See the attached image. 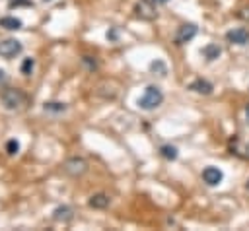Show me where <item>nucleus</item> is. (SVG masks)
Listing matches in <instances>:
<instances>
[{
  "label": "nucleus",
  "mask_w": 249,
  "mask_h": 231,
  "mask_svg": "<svg viewBox=\"0 0 249 231\" xmlns=\"http://www.w3.org/2000/svg\"><path fill=\"white\" fill-rule=\"evenodd\" d=\"M72 217H74V212L70 206H58L53 212V219L60 221V223H68V221H72Z\"/></svg>",
  "instance_id": "10"
},
{
  "label": "nucleus",
  "mask_w": 249,
  "mask_h": 231,
  "mask_svg": "<svg viewBox=\"0 0 249 231\" xmlns=\"http://www.w3.org/2000/svg\"><path fill=\"white\" fill-rule=\"evenodd\" d=\"M45 2H49V0H45Z\"/></svg>",
  "instance_id": "26"
},
{
  "label": "nucleus",
  "mask_w": 249,
  "mask_h": 231,
  "mask_svg": "<svg viewBox=\"0 0 249 231\" xmlns=\"http://www.w3.org/2000/svg\"><path fill=\"white\" fill-rule=\"evenodd\" d=\"M222 179H224V173H222L218 167H214V165L204 167V171H202V181H204L208 186H216V184H220Z\"/></svg>",
  "instance_id": "8"
},
{
  "label": "nucleus",
  "mask_w": 249,
  "mask_h": 231,
  "mask_svg": "<svg viewBox=\"0 0 249 231\" xmlns=\"http://www.w3.org/2000/svg\"><path fill=\"white\" fill-rule=\"evenodd\" d=\"M21 19L19 17H14V16H6L0 19V27L4 29H10V31H16V29H21Z\"/></svg>",
  "instance_id": "13"
},
{
  "label": "nucleus",
  "mask_w": 249,
  "mask_h": 231,
  "mask_svg": "<svg viewBox=\"0 0 249 231\" xmlns=\"http://www.w3.org/2000/svg\"><path fill=\"white\" fill-rule=\"evenodd\" d=\"M245 155H247V157H249V146H247V148H245Z\"/></svg>",
  "instance_id": "23"
},
{
  "label": "nucleus",
  "mask_w": 249,
  "mask_h": 231,
  "mask_svg": "<svg viewBox=\"0 0 249 231\" xmlns=\"http://www.w3.org/2000/svg\"><path fill=\"white\" fill-rule=\"evenodd\" d=\"M88 204H89L91 208H95V210H103V208H107V206L111 204V198H109V194L99 192V194H93V196L88 200Z\"/></svg>",
  "instance_id": "11"
},
{
  "label": "nucleus",
  "mask_w": 249,
  "mask_h": 231,
  "mask_svg": "<svg viewBox=\"0 0 249 231\" xmlns=\"http://www.w3.org/2000/svg\"><path fill=\"white\" fill-rule=\"evenodd\" d=\"M156 2H160V4H165V2H167V0H156Z\"/></svg>",
  "instance_id": "24"
},
{
  "label": "nucleus",
  "mask_w": 249,
  "mask_h": 231,
  "mask_svg": "<svg viewBox=\"0 0 249 231\" xmlns=\"http://www.w3.org/2000/svg\"><path fill=\"white\" fill-rule=\"evenodd\" d=\"M237 16H239L241 19H245V21H249V6H247V8H241V10L237 12Z\"/></svg>",
  "instance_id": "20"
},
{
  "label": "nucleus",
  "mask_w": 249,
  "mask_h": 231,
  "mask_svg": "<svg viewBox=\"0 0 249 231\" xmlns=\"http://www.w3.org/2000/svg\"><path fill=\"white\" fill-rule=\"evenodd\" d=\"M196 31H198V29H196L195 23H183V25L177 29V33H175V43H177V45L189 43L191 39H195Z\"/></svg>",
  "instance_id": "6"
},
{
  "label": "nucleus",
  "mask_w": 249,
  "mask_h": 231,
  "mask_svg": "<svg viewBox=\"0 0 249 231\" xmlns=\"http://www.w3.org/2000/svg\"><path fill=\"white\" fill-rule=\"evenodd\" d=\"M33 68H35V60H33V58H25V60L21 62V74H23V76H29V74L33 72Z\"/></svg>",
  "instance_id": "16"
},
{
  "label": "nucleus",
  "mask_w": 249,
  "mask_h": 231,
  "mask_svg": "<svg viewBox=\"0 0 249 231\" xmlns=\"http://www.w3.org/2000/svg\"><path fill=\"white\" fill-rule=\"evenodd\" d=\"M8 4H10V8H14V6H29V0H8Z\"/></svg>",
  "instance_id": "19"
},
{
  "label": "nucleus",
  "mask_w": 249,
  "mask_h": 231,
  "mask_svg": "<svg viewBox=\"0 0 249 231\" xmlns=\"http://www.w3.org/2000/svg\"><path fill=\"white\" fill-rule=\"evenodd\" d=\"M150 70H154V72H158L160 76H165V72H167V70H165V64H163L161 60H154V62L150 64Z\"/></svg>",
  "instance_id": "17"
},
{
  "label": "nucleus",
  "mask_w": 249,
  "mask_h": 231,
  "mask_svg": "<svg viewBox=\"0 0 249 231\" xmlns=\"http://www.w3.org/2000/svg\"><path fill=\"white\" fill-rule=\"evenodd\" d=\"M6 151H8L10 155H16V153L19 151V142H18V140H8V144H6Z\"/></svg>",
  "instance_id": "18"
},
{
  "label": "nucleus",
  "mask_w": 249,
  "mask_h": 231,
  "mask_svg": "<svg viewBox=\"0 0 249 231\" xmlns=\"http://www.w3.org/2000/svg\"><path fill=\"white\" fill-rule=\"evenodd\" d=\"M245 115H247V120H249V103L245 105Z\"/></svg>",
  "instance_id": "22"
},
{
  "label": "nucleus",
  "mask_w": 249,
  "mask_h": 231,
  "mask_svg": "<svg viewBox=\"0 0 249 231\" xmlns=\"http://www.w3.org/2000/svg\"><path fill=\"white\" fill-rule=\"evenodd\" d=\"M21 43L18 41V39H12V37H8V39H2L0 41V56L2 58H14V56H18L19 52H21Z\"/></svg>",
  "instance_id": "4"
},
{
  "label": "nucleus",
  "mask_w": 249,
  "mask_h": 231,
  "mask_svg": "<svg viewBox=\"0 0 249 231\" xmlns=\"http://www.w3.org/2000/svg\"><path fill=\"white\" fill-rule=\"evenodd\" d=\"M226 39L231 43V45H247L249 43V29L247 27H235V29H230L226 33Z\"/></svg>",
  "instance_id": "7"
},
{
  "label": "nucleus",
  "mask_w": 249,
  "mask_h": 231,
  "mask_svg": "<svg viewBox=\"0 0 249 231\" xmlns=\"http://www.w3.org/2000/svg\"><path fill=\"white\" fill-rule=\"evenodd\" d=\"M0 101L8 111H21L27 107V95L18 87H4L0 91Z\"/></svg>",
  "instance_id": "1"
},
{
  "label": "nucleus",
  "mask_w": 249,
  "mask_h": 231,
  "mask_svg": "<svg viewBox=\"0 0 249 231\" xmlns=\"http://www.w3.org/2000/svg\"><path fill=\"white\" fill-rule=\"evenodd\" d=\"M6 80H8V78H6V72H4V70H0V83H4Z\"/></svg>",
  "instance_id": "21"
},
{
  "label": "nucleus",
  "mask_w": 249,
  "mask_h": 231,
  "mask_svg": "<svg viewBox=\"0 0 249 231\" xmlns=\"http://www.w3.org/2000/svg\"><path fill=\"white\" fill-rule=\"evenodd\" d=\"M222 54V49L216 45V43H208L204 49H202V56L208 60V62H212V60H216L218 56Z\"/></svg>",
  "instance_id": "12"
},
{
  "label": "nucleus",
  "mask_w": 249,
  "mask_h": 231,
  "mask_svg": "<svg viewBox=\"0 0 249 231\" xmlns=\"http://www.w3.org/2000/svg\"><path fill=\"white\" fill-rule=\"evenodd\" d=\"M62 169H64V173H66V175H70V177L78 179V177H82V175H86V173H88V161H86L84 157L74 155V157H68V159L64 161Z\"/></svg>",
  "instance_id": "3"
},
{
  "label": "nucleus",
  "mask_w": 249,
  "mask_h": 231,
  "mask_svg": "<svg viewBox=\"0 0 249 231\" xmlns=\"http://www.w3.org/2000/svg\"><path fill=\"white\" fill-rule=\"evenodd\" d=\"M134 12H136V17H140L144 21H152L158 16V12H156V8L150 0H138L134 4Z\"/></svg>",
  "instance_id": "5"
},
{
  "label": "nucleus",
  "mask_w": 249,
  "mask_h": 231,
  "mask_svg": "<svg viewBox=\"0 0 249 231\" xmlns=\"http://www.w3.org/2000/svg\"><path fill=\"white\" fill-rule=\"evenodd\" d=\"M160 153H161V157H165L169 161L177 159V148L175 146H161L160 148Z\"/></svg>",
  "instance_id": "15"
},
{
  "label": "nucleus",
  "mask_w": 249,
  "mask_h": 231,
  "mask_svg": "<svg viewBox=\"0 0 249 231\" xmlns=\"http://www.w3.org/2000/svg\"><path fill=\"white\" fill-rule=\"evenodd\" d=\"M161 103H163V93L158 85H148L144 89V93L140 95V99H138V107L144 109V111H154Z\"/></svg>",
  "instance_id": "2"
},
{
  "label": "nucleus",
  "mask_w": 249,
  "mask_h": 231,
  "mask_svg": "<svg viewBox=\"0 0 249 231\" xmlns=\"http://www.w3.org/2000/svg\"><path fill=\"white\" fill-rule=\"evenodd\" d=\"M189 89L195 91V93H200V95H210L214 87H212L210 82H206V80H202V78H196L195 82L189 83Z\"/></svg>",
  "instance_id": "9"
},
{
  "label": "nucleus",
  "mask_w": 249,
  "mask_h": 231,
  "mask_svg": "<svg viewBox=\"0 0 249 231\" xmlns=\"http://www.w3.org/2000/svg\"><path fill=\"white\" fill-rule=\"evenodd\" d=\"M43 111L45 113H64L66 111V105L60 103V101H49L43 105Z\"/></svg>",
  "instance_id": "14"
},
{
  "label": "nucleus",
  "mask_w": 249,
  "mask_h": 231,
  "mask_svg": "<svg viewBox=\"0 0 249 231\" xmlns=\"http://www.w3.org/2000/svg\"><path fill=\"white\" fill-rule=\"evenodd\" d=\"M247 190H249V181H247Z\"/></svg>",
  "instance_id": "25"
}]
</instances>
